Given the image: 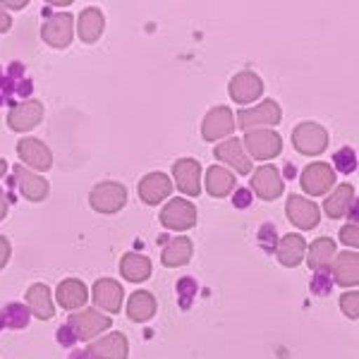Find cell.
<instances>
[{"mask_svg":"<svg viewBox=\"0 0 359 359\" xmlns=\"http://www.w3.org/2000/svg\"><path fill=\"white\" fill-rule=\"evenodd\" d=\"M283 120V111L278 106V101L273 98H266L259 106L254 108H242L237 113V125L245 132H254V130H273V127Z\"/></svg>","mask_w":359,"mask_h":359,"instance_id":"obj_1","label":"cell"},{"mask_svg":"<svg viewBox=\"0 0 359 359\" xmlns=\"http://www.w3.org/2000/svg\"><path fill=\"white\" fill-rule=\"evenodd\" d=\"M89 204L96 213L113 216V213L123 211L127 204V187L123 182H115V180L96 184L89 192Z\"/></svg>","mask_w":359,"mask_h":359,"instance_id":"obj_2","label":"cell"},{"mask_svg":"<svg viewBox=\"0 0 359 359\" xmlns=\"http://www.w3.org/2000/svg\"><path fill=\"white\" fill-rule=\"evenodd\" d=\"M249 161H271L283 151V139L276 130H254L245 132L240 139Z\"/></svg>","mask_w":359,"mask_h":359,"instance_id":"obj_3","label":"cell"},{"mask_svg":"<svg viewBox=\"0 0 359 359\" xmlns=\"http://www.w3.org/2000/svg\"><path fill=\"white\" fill-rule=\"evenodd\" d=\"M67 326L72 328L77 340H96L101 333H106L113 326V318L106 316L103 311L94 309H79L67 318Z\"/></svg>","mask_w":359,"mask_h":359,"instance_id":"obj_4","label":"cell"},{"mask_svg":"<svg viewBox=\"0 0 359 359\" xmlns=\"http://www.w3.org/2000/svg\"><path fill=\"white\" fill-rule=\"evenodd\" d=\"M328 130L318 123H299L292 130V147L302 156H321L328 149Z\"/></svg>","mask_w":359,"mask_h":359,"instance_id":"obj_5","label":"cell"},{"mask_svg":"<svg viewBox=\"0 0 359 359\" xmlns=\"http://www.w3.org/2000/svg\"><path fill=\"white\" fill-rule=\"evenodd\" d=\"M196 206L192 201L182 199V196H177V199L168 201L163 206V211H161V225H163L165 230H175V233H182V230H189L196 225Z\"/></svg>","mask_w":359,"mask_h":359,"instance_id":"obj_6","label":"cell"},{"mask_svg":"<svg viewBox=\"0 0 359 359\" xmlns=\"http://www.w3.org/2000/svg\"><path fill=\"white\" fill-rule=\"evenodd\" d=\"M335 182H338L335 170L331 168V163H323V161H318V163H309L302 170V175H299V184H302V189L309 196L328 194L335 187Z\"/></svg>","mask_w":359,"mask_h":359,"instance_id":"obj_7","label":"cell"},{"mask_svg":"<svg viewBox=\"0 0 359 359\" xmlns=\"http://www.w3.org/2000/svg\"><path fill=\"white\" fill-rule=\"evenodd\" d=\"M17 156L25 163V168L34 172H46L53 168V154L46 147L41 139L36 137H25L17 142Z\"/></svg>","mask_w":359,"mask_h":359,"instance_id":"obj_8","label":"cell"},{"mask_svg":"<svg viewBox=\"0 0 359 359\" xmlns=\"http://www.w3.org/2000/svg\"><path fill=\"white\" fill-rule=\"evenodd\" d=\"M235 132V113L228 106L211 108L201 120V137L206 142H221Z\"/></svg>","mask_w":359,"mask_h":359,"instance_id":"obj_9","label":"cell"},{"mask_svg":"<svg viewBox=\"0 0 359 359\" xmlns=\"http://www.w3.org/2000/svg\"><path fill=\"white\" fill-rule=\"evenodd\" d=\"M74 36V17L69 13L48 15L41 27V39L50 48H67Z\"/></svg>","mask_w":359,"mask_h":359,"instance_id":"obj_10","label":"cell"},{"mask_svg":"<svg viewBox=\"0 0 359 359\" xmlns=\"http://www.w3.org/2000/svg\"><path fill=\"white\" fill-rule=\"evenodd\" d=\"M91 299H94L96 309L103 311V314H118L123 309L125 287L113 278H98L94 287H91Z\"/></svg>","mask_w":359,"mask_h":359,"instance_id":"obj_11","label":"cell"},{"mask_svg":"<svg viewBox=\"0 0 359 359\" xmlns=\"http://www.w3.org/2000/svg\"><path fill=\"white\" fill-rule=\"evenodd\" d=\"M228 94L237 106H249V103H254L257 98H262L264 82L257 72H252V69H242V72H237L235 77L230 79Z\"/></svg>","mask_w":359,"mask_h":359,"instance_id":"obj_12","label":"cell"},{"mask_svg":"<svg viewBox=\"0 0 359 359\" xmlns=\"http://www.w3.org/2000/svg\"><path fill=\"white\" fill-rule=\"evenodd\" d=\"M43 103L41 101H34V98H27V101H20L10 108L8 113V127L13 132H29L34 130L39 123L43 120Z\"/></svg>","mask_w":359,"mask_h":359,"instance_id":"obj_13","label":"cell"},{"mask_svg":"<svg viewBox=\"0 0 359 359\" xmlns=\"http://www.w3.org/2000/svg\"><path fill=\"white\" fill-rule=\"evenodd\" d=\"M285 213L292 221V225H297L299 230H314L318 225V221H321V208H318L311 199L299 196V194L287 196Z\"/></svg>","mask_w":359,"mask_h":359,"instance_id":"obj_14","label":"cell"},{"mask_svg":"<svg viewBox=\"0 0 359 359\" xmlns=\"http://www.w3.org/2000/svg\"><path fill=\"white\" fill-rule=\"evenodd\" d=\"M172 180L177 189L187 196L201 194V163L196 158H177L172 163Z\"/></svg>","mask_w":359,"mask_h":359,"instance_id":"obj_15","label":"cell"},{"mask_svg":"<svg viewBox=\"0 0 359 359\" xmlns=\"http://www.w3.org/2000/svg\"><path fill=\"white\" fill-rule=\"evenodd\" d=\"M213 156H216L221 163H228L237 175H249L254 168L249 156L245 154V147H242V142L237 137H228V139H223L221 144H216Z\"/></svg>","mask_w":359,"mask_h":359,"instance_id":"obj_16","label":"cell"},{"mask_svg":"<svg viewBox=\"0 0 359 359\" xmlns=\"http://www.w3.org/2000/svg\"><path fill=\"white\" fill-rule=\"evenodd\" d=\"M283 187H285V182H283V175H280V170H278L276 165H262V168H257V170H254L252 189L262 201L278 199V196L283 194Z\"/></svg>","mask_w":359,"mask_h":359,"instance_id":"obj_17","label":"cell"},{"mask_svg":"<svg viewBox=\"0 0 359 359\" xmlns=\"http://www.w3.org/2000/svg\"><path fill=\"white\" fill-rule=\"evenodd\" d=\"M139 199L149 206H156L161 201H165L168 196L172 194V180L165 175V172H149L139 180Z\"/></svg>","mask_w":359,"mask_h":359,"instance_id":"obj_18","label":"cell"},{"mask_svg":"<svg viewBox=\"0 0 359 359\" xmlns=\"http://www.w3.org/2000/svg\"><path fill=\"white\" fill-rule=\"evenodd\" d=\"M15 172V184L20 189V194L25 196L29 201H43L48 196L50 187H48V180L41 177L39 172L29 170L25 165H15L13 168Z\"/></svg>","mask_w":359,"mask_h":359,"instance_id":"obj_19","label":"cell"},{"mask_svg":"<svg viewBox=\"0 0 359 359\" xmlns=\"http://www.w3.org/2000/svg\"><path fill=\"white\" fill-rule=\"evenodd\" d=\"M86 352L91 355V359H127V355H130V343H127L123 333H108L91 340Z\"/></svg>","mask_w":359,"mask_h":359,"instance_id":"obj_20","label":"cell"},{"mask_svg":"<svg viewBox=\"0 0 359 359\" xmlns=\"http://www.w3.org/2000/svg\"><path fill=\"white\" fill-rule=\"evenodd\" d=\"M328 271H333V283L347 287V290H355L357 283H359V257H357V252L345 249V252L335 254V259H333V264Z\"/></svg>","mask_w":359,"mask_h":359,"instance_id":"obj_21","label":"cell"},{"mask_svg":"<svg viewBox=\"0 0 359 359\" xmlns=\"http://www.w3.org/2000/svg\"><path fill=\"white\" fill-rule=\"evenodd\" d=\"M27 299V309L34 318H41V321H50L55 316V302H53V292L48 285L43 283H34L25 294Z\"/></svg>","mask_w":359,"mask_h":359,"instance_id":"obj_22","label":"cell"},{"mask_svg":"<svg viewBox=\"0 0 359 359\" xmlns=\"http://www.w3.org/2000/svg\"><path fill=\"white\" fill-rule=\"evenodd\" d=\"M55 299L62 309L67 311H77V309H84L86 299H89V290L79 278H67L57 285L55 290Z\"/></svg>","mask_w":359,"mask_h":359,"instance_id":"obj_23","label":"cell"},{"mask_svg":"<svg viewBox=\"0 0 359 359\" xmlns=\"http://www.w3.org/2000/svg\"><path fill=\"white\" fill-rule=\"evenodd\" d=\"M355 204H357L355 187L343 182V184H335V187L331 189V194L326 196V201H323V211H326L331 218H345Z\"/></svg>","mask_w":359,"mask_h":359,"instance_id":"obj_24","label":"cell"},{"mask_svg":"<svg viewBox=\"0 0 359 359\" xmlns=\"http://www.w3.org/2000/svg\"><path fill=\"white\" fill-rule=\"evenodd\" d=\"M304 254H306V240L302 235L297 233H290L285 237L278 240V247H276V257L285 269H294L304 262Z\"/></svg>","mask_w":359,"mask_h":359,"instance_id":"obj_25","label":"cell"},{"mask_svg":"<svg viewBox=\"0 0 359 359\" xmlns=\"http://www.w3.org/2000/svg\"><path fill=\"white\" fill-rule=\"evenodd\" d=\"M194 254V245L189 237L180 235V237H172V240L165 242L163 252H161V264L165 269H177V266H187L189 259Z\"/></svg>","mask_w":359,"mask_h":359,"instance_id":"obj_26","label":"cell"},{"mask_svg":"<svg viewBox=\"0 0 359 359\" xmlns=\"http://www.w3.org/2000/svg\"><path fill=\"white\" fill-rule=\"evenodd\" d=\"M335 240L331 237H318V240L311 242V247H306V254H304V262L309 266L311 271H328L335 259Z\"/></svg>","mask_w":359,"mask_h":359,"instance_id":"obj_27","label":"cell"},{"mask_svg":"<svg viewBox=\"0 0 359 359\" xmlns=\"http://www.w3.org/2000/svg\"><path fill=\"white\" fill-rule=\"evenodd\" d=\"M106 29V15L98 8H86L77 20V34L84 43H96Z\"/></svg>","mask_w":359,"mask_h":359,"instance_id":"obj_28","label":"cell"},{"mask_svg":"<svg viewBox=\"0 0 359 359\" xmlns=\"http://www.w3.org/2000/svg\"><path fill=\"white\" fill-rule=\"evenodd\" d=\"M154 266L144 254L139 252H127L123 259H120V276L130 283H144L151 278Z\"/></svg>","mask_w":359,"mask_h":359,"instance_id":"obj_29","label":"cell"},{"mask_svg":"<svg viewBox=\"0 0 359 359\" xmlns=\"http://www.w3.org/2000/svg\"><path fill=\"white\" fill-rule=\"evenodd\" d=\"M204 187L211 196L223 199V196H228L235 189V172L228 170V168H223V165H211L206 170Z\"/></svg>","mask_w":359,"mask_h":359,"instance_id":"obj_30","label":"cell"},{"mask_svg":"<svg viewBox=\"0 0 359 359\" xmlns=\"http://www.w3.org/2000/svg\"><path fill=\"white\" fill-rule=\"evenodd\" d=\"M156 309H158V302H156V297L149 290H137L127 299V316L137 323H144V321H149V318H154Z\"/></svg>","mask_w":359,"mask_h":359,"instance_id":"obj_31","label":"cell"},{"mask_svg":"<svg viewBox=\"0 0 359 359\" xmlns=\"http://www.w3.org/2000/svg\"><path fill=\"white\" fill-rule=\"evenodd\" d=\"M29 321H32V314H29L27 306L20 302L5 304L3 309H0V331H3V328H15V331H20V328L29 326Z\"/></svg>","mask_w":359,"mask_h":359,"instance_id":"obj_32","label":"cell"},{"mask_svg":"<svg viewBox=\"0 0 359 359\" xmlns=\"http://www.w3.org/2000/svg\"><path fill=\"white\" fill-rule=\"evenodd\" d=\"M333 163H335V168H333L335 172H343V175H352V172L357 170V154H355V149L343 147L340 151H335Z\"/></svg>","mask_w":359,"mask_h":359,"instance_id":"obj_33","label":"cell"},{"mask_svg":"<svg viewBox=\"0 0 359 359\" xmlns=\"http://www.w3.org/2000/svg\"><path fill=\"white\" fill-rule=\"evenodd\" d=\"M340 309H343V314L347 318L357 321V316H359V292L357 290H347V292L340 294Z\"/></svg>","mask_w":359,"mask_h":359,"instance_id":"obj_34","label":"cell"},{"mask_svg":"<svg viewBox=\"0 0 359 359\" xmlns=\"http://www.w3.org/2000/svg\"><path fill=\"white\" fill-rule=\"evenodd\" d=\"M333 290V278L328 271H318V273L311 278V292L318 294V297H326Z\"/></svg>","mask_w":359,"mask_h":359,"instance_id":"obj_35","label":"cell"},{"mask_svg":"<svg viewBox=\"0 0 359 359\" xmlns=\"http://www.w3.org/2000/svg\"><path fill=\"white\" fill-rule=\"evenodd\" d=\"M259 245L264 247V252L273 254L278 247V235H276V225L266 223L262 230H259Z\"/></svg>","mask_w":359,"mask_h":359,"instance_id":"obj_36","label":"cell"},{"mask_svg":"<svg viewBox=\"0 0 359 359\" xmlns=\"http://www.w3.org/2000/svg\"><path fill=\"white\" fill-rule=\"evenodd\" d=\"M17 79H22V77H17ZM17 79L8 77V72H3V67H0V106H3L5 101H13Z\"/></svg>","mask_w":359,"mask_h":359,"instance_id":"obj_37","label":"cell"},{"mask_svg":"<svg viewBox=\"0 0 359 359\" xmlns=\"http://www.w3.org/2000/svg\"><path fill=\"white\" fill-rule=\"evenodd\" d=\"M177 294L182 297V306H189V299L196 297V280L194 278H182L177 280Z\"/></svg>","mask_w":359,"mask_h":359,"instance_id":"obj_38","label":"cell"},{"mask_svg":"<svg viewBox=\"0 0 359 359\" xmlns=\"http://www.w3.org/2000/svg\"><path fill=\"white\" fill-rule=\"evenodd\" d=\"M340 242L350 247V252H355L357 245H359V228H357V223H347V225L340 228Z\"/></svg>","mask_w":359,"mask_h":359,"instance_id":"obj_39","label":"cell"},{"mask_svg":"<svg viewBox=\"0 0 359 359\" xmlns=\"http://www.w3.org/2000/svg\"><path fill=\"white\" fill-rule=\"evenodd\" d=\"M55 335H57V343H60L62 347H74V345L79 343L77 335H74V331L67 326V323H65V326L57 328V333H55Z\"/></svg>","mask_w":359,"mask_h":359,"instance_id":"obj_40","label":"cell"},{"mask_svg":"<svg viewBox=\"0 0 359 359\" xmlns=\"http://www.w3.org/2000/svg\"><path fill=\"white\" fill-rule=\"evenodd\" d=\"M10 254H13V247H10V240L5 235H0V271L8 266L10 262Z\"/></svg>","mask_w":359,"mask_h":359,"instance_id":"obj_41","label":"cell"},{"mask_svg":"<svg viewBox=\"0 0 359 359\" xmlns=\"http://www.w3.org/2000/svg\"><path fill=\"white\" fill-rule=\"evenodd\" d=\"M233 204L237 208H247L249 204H252V192H249V189H235Z\"/></svg>","mask_w":359,"mask_h":359,"instance_id":"obj_42","label":"cell"},{"mask_svg":"<svg viewBox=\"0 0 359 359\" xmlns=\"http://www.w3.org/2000/svg\"><path fill=\"white\" fill-rule=\"evenodd\" d=\"M13 29V17H10L8 10L0 5V34H8Z\"/></svg>","mask_w":359,"mask_h":359,"instance_id":"obj_43","label":"cell"},{"mask_svg":"<svg viewBox=\"0 0 359 359\" xmlns=\"http://www.w3.org/2000/svg\"><path fill=\"white\" fill-rule=\"evenodd\" d=\"M8 208H10L8 194H5V189L0 187V221H5V216H8Z\"/></svg>","mask_w":359,"mask_h":359,"instance_id":"obj_44","label":"cell"},{"mask_svg":"<svg viewBox=\"0 0 359 359\" xmlns=\"http://www.w3.org/2000/svg\"><path fill=\"white\" fill-rule=\"evenodd\" d=\"M67 359H91V355L86 350H74Z\"/></svg>","mask_w":359,"mask_h":359,"instance_id":"obj_45","label":"cell"},{"mask_svg":"<svg viewBox=\"0 0 359 359\" xmlns=\"http://www.w3.org/2000/svg\"><path fill=\"white\" fill-rule=\"evenodd\" d=\"M3 8H27V3L25 0H20V3H0Z\"/></svg>","mask_w":359,"mask_h":359,"instance_id":"obj_46","label":"cell"},{"mask_svg":"<svg viewBox=\"0 0 359 359\" xmlns=\"http://www.w3.org/2000/svg\"><path fill=\"white\" fill-rule=\"evenodd\" d=\"M5 172H8V161H3V158H0V177H3Z\"/></svg>","mask_w":359,"mask_h":359,"instance_id":"obj_47","label":"cell"}]
</instances>
